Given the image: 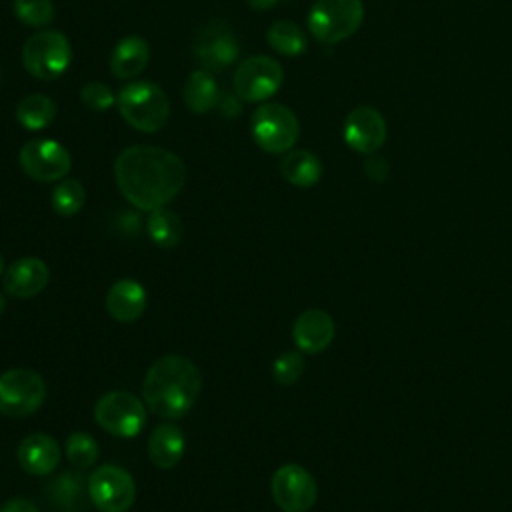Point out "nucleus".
Returning a JSON list of instances; mask_svg holds the SVG:
<instances>
[{
  "instance_id": "32",
  "label": "nucleus",
  "mask_w": 512,
  "mask_h": 512,
  "mask_svg": "<svg viewBox=\"0 0 512 512\" xmlns=\"http://www.w3.org/2000/svg\"><path fill=\"white\" fill-rule=\"evenodd\" d=\"M388 162L384 160V158H380V156H372V158H368L366 160V164H364V172H366V176L370 178V180H374V182H382V180H386L388 178Z\"/></svg>"
},
{
  "instance_id": "36",
  "label": "nucleus",
  "mask_w": 512,
  "mask_h": 512,
  "mask_svg": "<svg viewBox=\"0 0 512 512\" xmlns=\"http://www.w3.org/2000/svg\"><path fill=\"white\" fill-rule=\"evenodd\" d=\"M4 308H6V300H4V296L0 294V316L4 314Z\"/></svg>"
},
{
  "instance_id": "28",
  "label": "nucleus",
  "mask_w": 512,
  "mask_h": 512,
  "mask_svg": "<svg viewBox=\"0 0 512 512\" xmlns=\"http://www.w3.org/2000/svg\"><path fill=\"white\" fill-rule=\"evenodd\" d=\"M98 454H100L98 442L90 434L72 432L66 438V456L74 468H78V470L90 468L98 460Z\"/></svg>"
},
{
  "instance_id": "25",
  "label": "nucleus",
  "mask_w": 512,
  "mask_h": 512,
  "mask_svg": "<svg viewBox=\"0 0 512 512\" xmlns=\"http://www.w3.org/2000/svg\"><path fill=\"white\" fill-rule=\"evenodd\" d=\"M84 480L78 472H62L48 486V500L58 512H78L82 506Z\"/></svg>"
},
{
  "instance_id": "6",
  "label": "nucleus",
  "mask_w": 512,
  "mask_h": 512,
  "mask_svg": "<svg viewBox=\"0 0 512 512\" xmlns=\"http://www.w3.org/2000/svg\"><path fill=\"white\" fill-rule=\"evenodd\" d=\"M362 18V0H316L308 12V30L322 44H338L360 28Z\"/></svg>"
},
{
  "instance_id": "7",
  "label": "nucleus",
  "mask_w": 512,
  "mask_h": 512,
  "mask_svg": "<svg viewBox=\"0 0 512 512\" xmlns=\"http://www.w3.org/2000/svg\"><path fill=\"white\" fill-rule=\"evenodd\" d=\"M148 412L146 404L126 390H112L94 404V420L116 438H134L142 432Z\"/></svg>"
},
{
  "instance_id": "21",
  "label": "nucleus",
  "mask_w": 512,
  "mask_h": 512,
  "mask_svg": "<svg viewBox=\"0 0 512 512\" xmlns=\"http://www.w3.org/2000/svg\"><path fill=\"white\" fill-rule=\"evenodd\" d=\"M182 98L194 114H208L214 110L220 100V88L214 74L204 68L192 70L182 86Z\"/></svg>"
},
{
  "instance_id": "37",
  "label": "nucleus",
  "mask_w": 512,
  "mask_h": 512,
  "mask_svg": "<svg viewBox=\"0 0 512 512\" xmlns=\"http://www.w3.org/2000/svg\"><path fill=\"white\" fill-rule=\"evenodd\" d=\"M2 272H4V256L0 252V276H2Z\"/></svg>"
},
{
  "instance_id": "29",
  "label": "nucleus",
  "mask_w": 512,
  "mask_h": 512,
  "mask_svg": "<svg viewBox=\"0 0 512 512\" xmlns=\"http://www.w3.org/2000/svg\"><path fill=\"white\" fill-rule=\"evenodd\" d=\"M12 10L22 24L32 28H44L54 20L52 0H14Z\"/></svg>"
},
{
  "instance_id": "8",
  "label": "nucleus",
  "mask_w": 512,
  "mask_h": 512,
  "mask_svg": "<svg viewBox=\"0 0 512 512\" xmlns=\"http://www.w3.org/2000/svg\"><path fill=\"white\" fill-rule=\"evenodd\" d=\"M46 398V382L32 368H10L0 374V414L26 418L34 414Z\"/></svg>"
},
{
  "instance_id": "26",
  "label": "nucleus",
  "mask_w": 512,
  "mask_h": 512,
  "mask_svg": "<svg viewBox=\"0 0 512 512\" xmlns=\"http://www.w3.org/2000/svg\"><path fill=\"white\" fill-rule=\"evenodd\" d=\"M268 46L282 56H300L306 52L308 38L304 30L292 20H276L266 32Z\"/></svg>"
},
{
  "instance_id": "34",
  "label": "nucleus",
  "mask_w": 512,
  "mask_h": 512,
  "mask_svg": "<svg viewBox=\"0 0 512 512\" xmlns=\"http://www.w3.org/2000/svg\"><path fill=\"white\" fill-rule=\"evenodd\" d=\"M0 512H38V506L28 498H10L0 506Z\"/></svg>"
},
{
  "instance_id": "27",
  "label": "nucleus",
  "mask_w": 512,
  "mask_h": 512,
  "mask_svg": "<svg viewBox=\"0 0 512 512\" xmlns=\"http://www.w3.org/2000/svg\"><path fill=\"white\" fill-rule=\"evenodd\" d=\"M50 202H52V208L56 214L68 218V216H74L78 214L84 204H86V188L80 180L76 178H66V180H60L54 190H52V196H50Z\"/></svg>"
},
{
  "instance_id": "4",
  "label": "nucleus",
  "mask_w": 512,
  "mask_h": 512,
  "mask_svg": "<svg viewBox=\"0 0 512 512\" xmlns=\"http://www.w3.org/2000/svg\"><path fill=\"white\" fill-rule=\"evenodd\" d=\"M250 134L260 150L286 154L300 138V122L288 106L264 102L250 116Z\"/></svg>"
},
{
  "instance_id": "24",
  "label": "nucleus",
  "mask_w": 512,
  "mask_h": 512,
  "mask_svg": "<svg viewBox=\"0 0 512 512\" xmlns=\"http://www.w3.org/2000/svg\"><path fill=\"white\" fill-rule=\"evenodd\" d=\"M146 232L158 248H174L184 236V224L174 210L162 206L148 212Z\"/></svg>"
},
{
  "instance_id": "33",
  "label": "nucleus",
  "mask_w": 512,
  "mask_h": 512,
  "mask_svg": "<svg viewBox=\"0 0 512 512\" xmlns=\"http://www.w3.org/2000/svg\"><path fill=\"white\" fill-rule=\"evenodd\" d=\"M218 108L224 116L228 118H236L240 112H242V98L234 92V94H220V100H218Z\"/></svg>"
},
{
  "instance_id": "3",
  "label": "nucleus",
  "mask_w": 512,
  "mask_h": 512,
  "mask_svg": "<svg viewBox=\"0 0 512 512\" xmlns=\"http://www.w3.org/2000/svg\"><path fill=\"white\" fill-rule=\"evenodd\" d=\"M116 106L128 126L146 134L162 130L170 118V100L152 80L128 82L116 94Z\"/></svg>"
},
{
  "instance_id": "1",
  "label": "nucleus",
  "mask_w": 512,
  "mask_h": 512,
  "mask_svg": "<svg viewBox=\"0 0 512 512\" xmlns=\"http://www.w3.org/2000/svg\"><path fill=\"white\" fill-rule=\"evenodd\" d=\"M114 180L132 206L152 212L166 206L184 188L186 166L178 154L166 148L136 144L116 156Z\"/></svg>"
},
{
  "instance_id": "22",
  "label": "nucleus",
  "mask_w": 512,
  "mask_h": 512,
  "mask_svg": "<svg viewBox=\"0 0 512 512\" xmlns=\"http://www.w3.org/2000/svg\"><path fill=\"white\" fill-rule=\"evenodd\" d=\"M280 174L292 186L310 188L322 178V162L310 150H304V148L288 150L280 160Z\"/></svg>"
},
{
  "instance_id": "11",
  "label": "nucleus",
  "mask_w": 512,
  "mask_h": 512,
  "mask_svg": "<svg viewBox=\"0 0 512 512\" xmlns=\"http://www.w3.org/2000/svg\"><path fill=\"white\" fill-rule=\"evenodd\" d=\"M18 164L36 182H58L72 168L70 150L52 138L28 140L18 152Z\"/></svg>"
},
{
  "instance_id": "16",
  "label": "nucleus",
  "mask_w": 512,
  "mask_h": 512,
  "mask_svg": "<svg viewBox=\"0 0 512 512\" xmlns=\"http://www.w3.org/2000/svg\"><path fill=\"white\" fill-rule=\"evenodd\" d=\"M50 280V270L44 260L26 256L14 260L4 272V290L12 298H32L40 294Z\"/></svg>"
},
{
  "instance_id": "31",
  "label": "nucleus",
  "mask_w": 512,
  "mask_h": 512,
  "mask_svg": "<svg viewBox=\"0 0 512 512\" xmlns=\"http://www.w3.org/2000/svg\"><path fill=\"white\" fill-rule=\"evenodd\" d=\"M80 102L92 112H106L116 104V94L108 84L92 80L80 88Z\"/></svg>"
},
{
  "instance_id": "15",
  "label": "nucleus",
  "mask_w": 512,
  "mask_h": 512,
  "mask_svg": "<svg viewBox=\"0 0 512 512\" xmlns=\"http://www.w3.org/2000/svg\"><path fill=\"white\" fill-rule=\"evenodd\" d=\"M334 334H336V326L332 316L320 308L304 310L294 320V326H292L294 344L298 346L300 352H306V354L324 352L332 344Z\"/></svg>"
},
{
  "instance_id": "13",
  "label": "nucleus",
  "mask_w": 512,
  "mask_h": 512,
  "mask_svg": "<svg viewBox=\"0 0 512 512\" xmlns=\"http://www.w3.org/2000/svg\"><path fill=\"white\" fill-rule=\"evenodd\" d=\"M194 60L208 72H220L236 62L240 44L232 28L220 20L210 22L200 30L192 48Z\"/></svg>"
},
{
  "instance_id": "12",
  "label": "nucleus",
  "mask_w": 512,
  "mask_h": 512,
  "mask_svg": "<svg viewBox=\"0 0 512 512\" xmlns=\"http://www.w3.org/2000/svg\"><path fill=\"white\" fill-rule=\"evenodd\" d=\"M272 498L284 512H306L318 498L314 476L300 464L280 466L270 482Z\"/></svg>"
},
{
  "instance_id": "9",
  "label": "nucleus",
  "mask_w": 512,
  "mask_h": 512,
  "mask_svg": "<svg viewBox=\"0 0 512 512\" xmlns=\"http://www.w3.org/2000/svg\"><path fill=\"white\" fill-rule=\"evenodd\" d=\"M88 496L98 512H126L136 500L132 474L114 464L96 468L88 478Z\"/></svg>"
},
{
  "instance_id": "17",
  "label": "nucleus",
  "mask_w": 512,
  "mask_h": 512,
  "mask_svg": "<svg viewBox=\"0 0 512 512\" xmlns=\"http://www.w3.org/2000/svg\"><path fill=\"white\" fill-rule=\"evenodd\" d=\"M18 462L32 476H48L60 462L58 442L42 432L30 434L18 446Z\"/></svg>"
},
{
  "instance_id": "23",
  "label": "nucleus",
  "mask_w": 512,
  "mask_h": 512,
  "mask_svg": "<svg viewBox=\"0 0 512 512\" xmlns=\"http://www.w3.org/2000/svg\"><path fill=\"white\" fill-rule=\"evenodd\" d=\"M56 112H58L56 102L50 96L40 92H32L16 104V120L20 126H24L30 132L48 128L54 122Z\"/></svg>"
},
{
  "instance_id": "19",
  "label": "nucleus",
  "mask_w": 512,
  "mask_h": 512,
  "mask_svg": "<svg viewBox=\"0 0 512 512\" xmlns=\"http://www.w3.org/2000/svg\"><path fill=\"white\" fill-rule=\"evenodd\" d=\"M150 60V46L142 36L130 34L116 42L110 54V72L120 80L136 78Z\"/></svg>"
},
{
  "instance_id": "20",
  "label": "nucleus",
  "mask_w": 512,
  "mask_h": 512,
  "mask_svg": "<svg viewBox=\"0 0 512 512\" xmlns=\"http://www.w3.org/2000/svg\"><path fill=\"white\" fill-rule=\"evenodd\" d=\"M186 450L184 432L176 424H158L148 438V458L154 466L174 468Z\"/></svg>"
},
{
  "instance_id": "2",
  "label": "nucleus",
  "mask_w": 512,
  "mask_h": 512,
  "mask_svg": "<svg viewBox=\"0 0 512 512\" xmlns=\"http://www.w3.org/2000/svg\"><path fill=\"white\" fill-rule=\"evenodd\" d=\"M202 392V376L196 364L180 354L158 358L142 380L146 408L168 420L182 418L192 410Z\"/></svg>"
},
{
  "instance_id": "5",
  "label": "nucleus",
  "mask_w": 512,
  "mask_h": 512,
  "mask_svg": "<svg viewBox=\"0 0 512 512\" xmlns=\"http://www.w3.org/2000/svg\"><path fill=\"white\" fill-rule=\"evenodd\" d=\"M72 60L70 40L58 30H40L22 44V66L38 80L60 78Z\"/></svg>"
},
{
  "instance_id": "14",
  "label": "nucleus",
  "mask_w": 512,
  "mask_h": 512,
  "mask_svg": "<svg viewBox=\"0 0 512 512\" xmlns=\"http://www.w3.org/2000/svg\"><path fill=\"white\" fill-rule=\"evenodd\" d=\"M342 136L352 150L374 154L386 142V120L376 108L358 106L346 116Z\"/></svg>"
},
{
  "instance_id": "30",
  "label": "nucleus",
  "mask_w": 512,
  "mask_h": 512,
  "mask_svg": "<svg viewBox=\"0 0 512 512\" xmlns=\"http://www.w3.org/2000/svg\"><path fill=\"white\" fill-rule=\"evenodd\" d=\"M304 368H306V364H304L302 354L290 350V352H282V354L274 360V364H272V376H274V380H276L278 384H282V386H292V384H296V382L302 378Z\"/></svg>"
},
{
  "instance_id": "10",
  "label": "nucleus",
  "mask_w": 512,
  "mask_h": 512,
  "mask_svg": "<svg viewBox=\"0 0 512 512\" xmlns=\"http://www.w3.org/2000/svg\"><path fill=\"white\" fill-rule=\"evenodd\" d=\"M284 82V70L278 60L266 54H254L242 60L234 70V92L244 102H264L272 98Z\"/></svg>"
},
{
  "instance_id": "35",
  "label": "nucleus",
  "mask_w": 512,
  "mask_h": 512,
  "mask_svg": "<svg viewBox=\"0 0 512 512\" xmlns=\"http://www.w3.org/2000/svg\"><path fill=\"white\" fill-rule=\"evenodd\" d=\"M280 0H246V4L252 10H270L272 6H276Z\"/></svg>"
},
{
  "instance_id": "18",
  "label": "nucleus",
  "mask_w": 512,
  "mask_h": 512,
  "mask_svg": "<svg viewBox=\"0 0 512 512\" xmlns=\"http://www.w3.org/2000/svg\"><path fill=\"white\" fill-rule=\"evenodd\" d=\"M106 310L118 322H134L146 310V290L132 278L116 280L106 294Z\"/></svg>"
}]
</instances>
